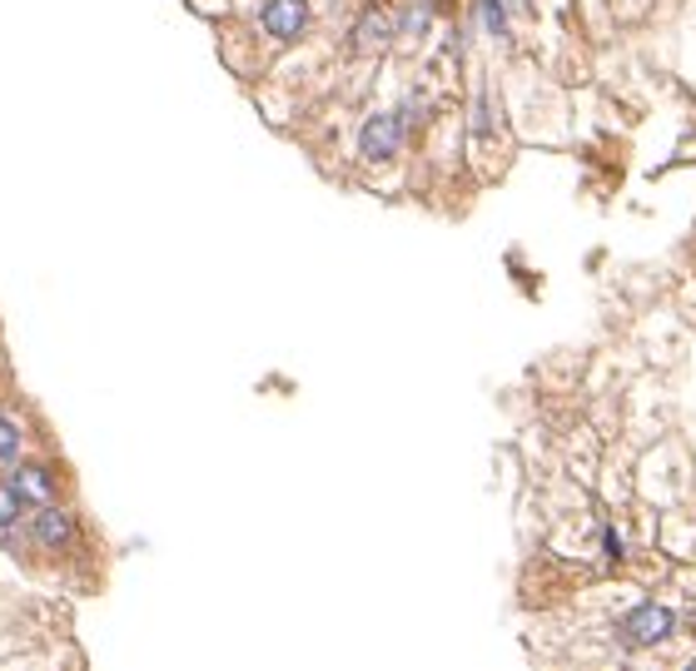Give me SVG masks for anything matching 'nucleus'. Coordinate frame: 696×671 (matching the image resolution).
<instances>
[{
	"mask_svg": "<svg viewBox=\"0 0 696 671\" xmlns=\"http://www.w3.org/2000/svg\"><path fill=\"white\" fill-rule=\"evenodd\" d=\"M672 632H676L672 607H657V602H642L637 612H632V617L622 622L627 647H657V642H667Z\"/></svg>",
	"mask_w": 696,
	"mask_h": 671,
	"instance_id": "1",
	"label": "nucleus"
},
{
	"mask_svg": "<svg viewBox=\"0 0 696 671\" xmlns=\"http://www.w3.org/2000/svg\"><path fill=\"white\" fill-rule=\"evenodd\" d=\"M403 144V119L398 115H374L358 130V154H364L368 165H378V160H393Z\"/></svg>",
	"mask_w": 696,
	"mask_h": 671,
	"instance_id": "2",
	"label": "nucleus"
},
{
	"mask_svg": "<svg viewBox=\"0 0 696 671\" xmlns=\"http://www.w3.org/2000/svg\"><path fill=\"white\" fill-rule=\"evenodd\" d=\"M260 21H264V30H269L274 40H294L299 30L308 25V5L304 0H269L260 11Z\"/></svg>",
	"mask_w": 696,
	"mask_h": 671,
	"instance_id": "3",
	"label": "nucleus"
},
{
	"mask_svg": "<svg viewBox=\"0 0 696 671\" xmlns=\"http://www.w3.org/2000/svg\"><path fill=\"white\" fill-rule=\"evenodd\" d=\"M15 493H21L25 503H55V478H50V468H40V463H25V468L15 472Z\"/></svg>",
	"mask_w": 696,
	"mask_h": 671,
	"instance_id": "4",
	"label": "nucleus"
},
{
	"mask_svg": "<svg viewBox=\"0 0 696 671\" xmlns=\"http://www.w3.org/2000/svg\"><path fill=\"white\" fill-rule=\"evenodd\" d=\"M36 537L46 542V547H65V542H71V512H60L55 503H40V512H36Z\"/></svg>",
	"mask_w": 696,
	"mask_h": 671,
	"instance_id": "5",
	"label": "nucleus"
},
{
	"mask_svg": "<svg viewBox=\"0 0 696 671\" xmlns=\"http://www.w3.org/2000/svg\"><path fill=\"white\" fill-rule=\"evenodd\" d=\"M383 40H389V15L368 11L364 25H358V50H374V46H383Z\"/></svg>",
	"mask_w": 696,
	"mask_h": 671,
	"instance_id": "6",
	"label": "nucleus"
},
{
	"mask_svg": "<svg viewBox=\"0 0 696 671\" xmlns=\"http://www.w3.org/2000/svg\"><path fill=\"white\" fill-rule=\"evenodd\" d=\"M21 507H25V497L15 493V483H0V528H11L21 518Z\"/></svg>",
	"mask_w": 696,
	"mask_h": 671,
	"instance_id": "7",
	"label": "nucleus"
},
{
	"mask_svg": "<svg viewBox=\"0 0 696 671\" xmlns=\"http://www.w3.org/2000/svg\"><path fill=\"white\" fill-rule=\"evenodd\" d=\"M15 447H21V428L11 418H0V458H15Z\"/></svg>",
	"mask_w": 696,
	"mask_h": 671,
	"instance_id": "8",
	"label": "nucleus"
},
{
	"mask_svg": "<svg viewBox=\"0 0 696 671\" xmlns=\"http://www.w3.org/2000/svg\"><path fill=\"white\" fill-rule=\"evenodd\" d=\"M483 15H488V25H493L497 36H503V5H497V0H488V5H483Z\"/></svg>",
	"mask_w": 696,
	"mask_h": 671,
	"instance_id": "9",
	"label": "nucleus"
}]
</instances>
